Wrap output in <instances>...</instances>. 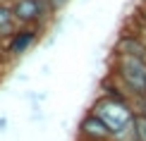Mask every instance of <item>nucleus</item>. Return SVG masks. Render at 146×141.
<instances>
[{"instance_id": "20e7f679", "label": "nucleus", "mask_w": 146, "mask_h": 141, "mask_svg": "<svg viewBox=\"0 0 146 141\" xmlns=\"http://www.w3.org/2000/svg\"><path fill=\"white\" fill-rule=\"evenodd\" d=\"M79 141H115L110 127L94 110H89L79 122Z\"/></svg>"}, {"instance_id": "f257e3e1", "label": "nucleus", "mask_w": 146, "mask_h": 141, "mask_svg": "<svg viewBox=\"0 0 146 141\" xmlns=\"http://www.w3.org/2000/svg\"><path fill=\"white\" fill-rule=\"evenodd\" d=\"M120 81L113 77V86L106 89L98 96V101L91 105L98 117L110 127L115 141H132V129H134V115L137 110L132 105V96L122 93Z\"/></svg>"}, {"instance_id": "0eeeda50", "label": "nucleus", "mask_w": 146, "mask_h": 141, "mask_svg": "<svg viewBox=\"0 0 146 141\" xmlns=\"http://www.w3.org/2000/svg\"><path fill=\"white\" fill-rule=\"evenodd\" d=\"M132 141H146V110H137V115H134Z\"/></svg>"}, {"instance_id": "f03ea898", "label": "nucleus", "mask_w": 146, "mask_h": 141, "mask_svg": "<svg viewBox=\"0 0 146 141\" xmlns=\"http://www.w3.org/2000/svg\"><path fill=\"white\" fill-rule=\"evenodd\" d=\"M113 77L120 81L125 93L146 96V58L139 55H127V53H115V72Z\"/></svg>"}, {"instance_id": "423d86ee", "label": "nucleus", "mask_w": 146, "mask_h": 141, "mask_svg": "<svg viewBox=\"0 0 146 141\" xmlns=\"http://www.w3.org/2000/svg\"><path fill=\"white\" fill-rule=\"evenodd\" d=\"M115 53H127V55L146 58V43H144L141 36H137V34H125L122 38H120L117 48H115Z\"/></svg>"}, {"instance_id": "39448f33", "label": "nucleus", "mask_w": 146, "mask_h": 141, "mask_svg": "<svg viewBox=\"0 0 146 141\" xmlns=\"http://www.w3.org/2000/svg\"><path fill=\"white\" fill-rule=\"evenodd\" d=\"M36 38H38V26H17V31L12 34L10 41H7V55L10 58L24 55L36 43Z\"/></svg>"}, {"instance_id": "7ed1b4c3", "label": "nucleus", "mask_w": 146, "mask_h": 141, "mask_svg": "<svg viewBox=\"0 0 146 141\" xmlns=\"http://www.w3.org/2000/svg\"><path fill=\"white\" fill-rule=\"evenodd\" d=\"M12 12L19 26H41L55 15V7L48 0H12Z\"/></svg>"}]
</instances>
